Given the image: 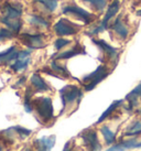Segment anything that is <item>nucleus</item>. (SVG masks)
Segmentation results:
<instances>
[{"mask_svg": "<svg viewBox=\"0 0 141 151\" xmlns=\"http://www.w3.org/2000/svg\"><path fill=\"white\" fill-rule=\"evenodd\" d=\"M0 8L2 10L1 22L7 27V29L12 31L14 35L20 34L22 28L21 17L23 13V6L18 1L4 0Z\"/></svg>", "mask_w": 141, "mask_h": 151, "instance_id": "obj_1", "label": "nucleus"}, {"mask_svg": "<svg viewBox=\"0 0 141 151\" xmlns=\"http://www.w3.org/2000/svg\"><path fill=\"white\" fill-rule=\"evenodd\" d=\"M120 6H121L120 0H114L112 4L108 6L107 11H106L104 18H103V20L100 21L99 24L94 27L91 31H87L86 33L89 34V35H97V34L104 32L105 30L108 28V25H109L110 21H112L114 18L116 17L117 13L119 12V10H120Z\"/></svg>", "mask_w": 141, "mask_h": 151, "instance_id": "obj_2", "label": "nucleus"}, {"mask_svg": "<svg viewBox=\"0 0 141 151\" xmlns=\"http://www.w3.org/2000/svg\"><path fill=\"white\" fill-rule=\"evenodd\" d=\"M33 110L43 122H49L54 117L53 104L50 97H37L33 101Z\"/></svg>", "mask_w": 141, "mask_h": 151, "instance_id": "obj_3", "label": "nucleus"}, {"mask_svg": "<svg viewBox=\"0 0 141 151\" xmlns=\"http://www.w3.org/2000/svg\"><path fill=\"white\" fill-rule=\"evenodd\" d=\"M109 75V70L106 65H100L91 74L84 76L82 82L84 83V89L86 92H89L93 88H95L101 81H104Z\"/></svg>", "mask_w": 141, "mask_h": 151, "instance_id": "obj_4", "label": "nucleus"}, {"mask_svg": "<svg viewBox=\"0 0 141 151\" xmlns=\"http://www.w3.org/2000/svg\"><path fill=\"white\" fill-rule=\"evenodd\" d=\"M63 14H66V16H70V17L75 18L77 20L83 21L85 24H91V22H94L95 17L94 14L89 11H87L86 9L79 7L77 4H65L62 9Z\"/></svg>", "mask_w": 141, "mask_h": 151, "instance_id": "obj_5", "label": "nucleus"}, {"mask_svg": "<svg viewBox=\"0 0 141 151\" xmlns=\"http://www.w3.org/2000/svg\"><path fill=\"white\" fill-rule=\"evenodd\" d=\"M63 106H68L74 104L75 101L79 103L83 97V91L76 85H66L60 91Z\"/></svg>", "mask_w": 141, "mask_h": 151, "instance_id": "obj_6", "label": "nucleus"}, {"mask_svg": "<svg viewBox=\"0 0 141 151\" xmlns=\"http://www.w3.org/2000/svg\"><path fill=\"white\" fill-rule=\"evenodd\" d=\"M54 33L58 37H68V35H74L79 31V27H76L74 22H72L68 19L61 18L53 25Z\"/></svg>", "mask_w": 141, "mask_h": 151, "instance_id": "obj_7", "label": "nucleus"}, {"mask_svg": "<svg viewBox=\"0 0 141 151\" xmlns=\"http://www.w3.org/2000/svg\"><path fill=\"white\" fill-rule=\"evenodd\" d=\"M45 35L41 32L37 33H20V40L30 50L42 49L45 46Z\"/></svg>", "mask_w": 141, "mask_h": 151, "instance_id": "obj_8", "label": "nucleus"}, {"mask_svg": "<svg viewBox=\"0 0 141 151\" xmlns=\"http://www.w3.org/2000/svg\"><path fill=\"white\" fill-rule=\"evenodd\" d=\"M81 137L83 140L84 147L86 149H88L89 151H100L101 145L99 142V139H98L96 130L86 129L81 134Z\"/></svg>", "mask_w": 141, "mask_h": 151, "instance_id": "obj_9", "label": "nucleus"}, {"mask_svg": "<svg viewBox=\"0 0 141 151\" xmlns=\"http://www.w3.org/2000/svg\"><path fill=\"white\" fill-rule=\"evenodd\" d=\"M31 63V50H21L18 53L17 59L14 60V63L11 65L12 71L22 72L27 70Z\"/></svg>", "mask_w": 141, "mask_h": 151, "instance_id": "obj_10", "label": "nucleus"}, {"mask_svg": "<svg viewBox=\"0 0 141 151\" xmlns=\"http://www.w3.org/2000/svg\"><path fill=\"white\" fill-rule=\"evenodd\" d=\"M112 30L114 31V33L116 34L119 39H121V40H126V39L128 38L129 29L128 27L126 25V23L122 21V18L121 17L116 18V20L112 24Z\"/></svg>", "mask_w": 141, "mask_h": 151, "instance_id": "obj_11", "label": "nucleus"}, {"mask_svg": "<svg viewBox=\"0 0 141 151\" xmlns=\"http://www.w3.org/2000/svg\"><path fill=\"white\" fill-rule=\"evenodd\" d=\"M93 42L99 46L100 50L107 55L108 59L110 60V61H117L118 56H119V52H118L117 49L112 47L110 44H108L104 40H96V39H93Z\"/></svg>", "mask_w": 141, "mask_h": 151, "instance_id": "obj_12", "label": "nucleus"}, {"mask_svg": "<svg viewBox=\"0 0 141 151\" xmlns=\"http://www.w3.org/2000/svg\"><path fill=\"white\" fill-rule=\"evenodd\" d=\"M55 136H46L35 140V148L37 151H51V149L55 145Z\"/></svg>", "mask_w": 141, "mask_h": 151, "instance_id": "obj_13", "label": "nucleus"}, {"mask_svg": "<svg viewBox=\"0 0 141 151\" xmlns=\"http://www.w3.org/2000/svg\"><path fill=\"white\" fill-rule=\"evenodd\" d=\"M78 54H85V51H84V47L81 46L79 43H76V45L70 49V50L64 51V52H61L58 54L55 55V60H68L70 58H74Z\"/></svg>", "mask_w": 141, "mask_h": 151, "instance_id": "obj_14", "label": "nucleus"}, {"mask_svg": "<svg viewBox=\"0 0 141 151\" xmlns=\"http://www.w3.org/2000/svg\"><path fill=\"white\" fill-rule=\"evenodd\" d=\"M31 87L34 88L37 92H47L50 91V86L47 85L45 81L43 80V77L39 74H33L30 78Z\"/></svg>", "mask_w": 141, "mask_h": 151, "instance_id": "obj_15", "label": "nucleus"}, {"mask_svg": "<svg viewBox=\"0 0 141 151\" xmlns=\"http://www.w3.org/2000/svg\"><path fill=\"white\" fill-rule=\"evenodd\" d=\"M28 21L31 25L37 27L39 29H49V27H50L49 20H46L45 18L41 14H35V13L30 14L29 18H28Z\"/></svg>", "mask_w": 141, "mask_h": 151, "instance_id": "obj_16", "label": "nucleus"}, {"mask_svg": "<svg viewBox=\"0 0 141 151\" xmlns=\"http://www.w3.org/2000/svg\"><path fill=\"white\" fill-rule=\"evenodd\" d=\"M18 53H19V51L17 50L16 46H10L8 50L0 52V62L1 63H9L11 61H14L17 59Z\"/></svg>", "mask_w": 141, "mask_h": 151, "instance_id": "obj_17", "label": "nucleus"}, {"mask_svg": "<svg viewBox=\"0 0 141 151\" xmlns=\"http://www.w3.org/2000/svg\"><path fill=\"white\" fill-rule=\"evenodd\" d=\"M33 2L42 6L46 13H53L58 7V0H33Z\"/></svg>", "mask_w": 141, "mask_h": 151, "instance_id": "obj_18", "label": "nucleus"}, {"mask_svg": "<svg viewBox=\"0 0 141 151\" xmlns=\"http://www.w3.org/2000/svg\"><path fill=\"white\" fill-rule=\"evenodd\" d=\"M82 1L85 2V4H88L89 7L93 8L97 12L104 11L108 4V0H82Z\"/></svg>", "mask_w": 141, "mask_h": 151, "instance_id": "obj_19", "label": "nucleus"}, {"mask_svg": "<svg viewBox=\"0 0 141 151\" xmlns=\"http://www.w3.org/2000/svg\"><path fill=\"white\" fill-rule=\"evenodd\" d=\"M122 101H114L112 105H110L107 109H106V111H104V114H103V115H101V116L99 117V119H98L97 124H100V122H103L105 119H106V118L109 117V116H110V115H112V114L114 113V111H115V110H116V109L118 108L119 106L122 105Z\"/></svg>", "mask_w": 141, "mask_h": 151, "instance_id": "obj_20", "label": "nucleus"}, {"mask_svg": "<svg viewBox=\"0 0 141 151\" xmlns=\"http://www.w3.org/2000/svg\"><path fill=\"white\" fill-rule=\"evenodd\" d=\"M32 97V89L31 87H28L24 94V101H23V106L27 113H32L33 111V101L31 99Z\"/></svg>", "mask_w": 141, "mask_h": 151, "instance_id": "obj_21", "label": "nucleus"}, {"mask_svg": "<svg viewBox=\"0 0 141 151\" xmlns=\"http://www.w3.org/2000/svg\"><path fill=\"white\" fill-rule=\"evenodd\" d=\"M100 132L103 134L105 141H106V143H107L108 146H110V145H112V143L115 142V140H116V136H115V134L112 132V129H110L109 127L103 126L101 128H100Z\"/></svg>", "mask_w": 141, "mask_h": 151, "instance_id": "obj_22", "label": "nucleus"}, {"mask_svg": "<svg viewBox=\"0 0 141 151\" xmlns=\"http://www.w3.org/2000/svg\"><path fill=\"white\" fill-rule=\"evenodd\" d=\"M51 70L54 72V73H56L58 76L62 75L63 77H70V73L67 71V68L65 66H63L61 64H58L56 62V60L55 61H52V63H51Z\"/></svg>", "mask_w": 141, "mask_h": 151, "instance_id": "obj_23", "label": "nucleus"}, {"mask_svg": "<svg viewBox=\"0 0 141 151\" xmlns=\"http://www.w3.org/2000/svg\"><path fill=\"white\" fill-rule=\"evenodd\" d=\"M127 136L131 137V136H139L141 134V122L140 120H136L132 122L131 126H129V128L127 129L126 132Z\"/></svg>", "mask_w": 141, "mask_h": 151, "instance_id": "obj_24", "label": "nucleus"}, {"mask_svg": "<svg viewBox=\"0 0 141 151\" xmlns=\"http://www.w3.org/2000/svg\"><path fill=\"white\" fill-rule=\"evenodd\" d=\"M70 40H67V39H64L62 38V37H60V38H58L55 41H54V45H55V49L58 51L62 50L63 47H65L66 45H68V44H70Z\"/></svg>", "mask_w": 141, "mask_h": 151, "instance_id": "obj_25", "label": "nucleus"}, {"mask_svg": "<svg viewBox=\"0 0 141 151\" xmlns=\"http://www.w3.org/2000/svg\"><path fill=\"white\" fill-rule=\"evenodd\" d=\"M13 37H14V33L9 29H4V28L0 29V41L6 40V39H11Z\"/></svg>", "mask_w": 141, "mask_h": 151, "instance_id": "obj_26", "label": "nucleus"}, {"mask_svg": "<svg viewBox=\"0 0 141 151\" xmlns=\"http://www.w3.org/2000/svg\"><path fill=\"white\" fill-rule=\"evenodd\" d=\"M13 129L17 131L18 134H20L22 138H25V137H28L29 134H32V131L29 129H25V128H23V127H13Z\"/></svg>", "mask_w": 141, "mask_h": 151, "instance_id": "obj_27", "label": "nucleus"}, {"mask_svg": "<svg viewBox=\"0 0 141 151\" xmlns=\"http://www.w3.org/2000/svg\"><path fill=\"white\" fill-rule=\"evenodd\" d=\"M106 151H124V149L121 147L120 143H117V145H115V146H112V147L108 148Z\"/></svg>", "mask_w": 141, "mask_h": 151, "instance_id": "obj_28", "label": "nucleus"}, {"mask_svg": "<svg viewBox=\"0 0 141 151\" xmlns=\"http://www.w3.org/2000/svg\"><path fill=\"white\" fill-rule=\"evenodd\" d=\"M63 151H74V150H73V148L70 147V142H67L66 145H65V147H64Z\"/></svg>", "mask_w": 141, "mask_h": 151, "instance_id": "obj_29", "label": "nucleus"}, {"mask_svg": "<svg viewBox=\"0 0 141 151\" xmlns=\"http://www.w3.org/2000/svg\"><path fill=\"white\" fill-rule=\"evenodd\" d=\"M136 16H137V17H141V9L138 10V11H136Z\"/></svg>", "mask_w": 141, "mask_h": 151, "instance_id": "obj_30", "label": "nucleus"}, {"mask_svg": "<svg viewBox=\"0 0 141 151\" xmlns=\"http://www.w3.org/2000/svg\"><path fill=\"white\" fill-rule=\"evenodd\" d=\"M138 113H139V115L141 116V109H139V111H138Z\"/></svg>", "mask_w": 141, "mask_h": 151, "instance_id": "obj_31", "label": "nucleus"}, {"mask_svg": "<svg viewBox=\"0 0 141 151\" xmlns=\"http://www.w3.org/2000/svg\"><path fill=\"white\" fill-rule=\"evenodd\" d=\"M0 151H2V146L0 145Z\"/></svg>", "mask_w": 141, "mask_h": 151, "instance_id": "obj_32", "label": "nucleus"}, {"mask_svg": "<svg viewBox=\"0 0 141 151\" xmlns=\"http://www.w3.org/2000/svg\"><path fill=\"white\" fill-rule=\"evenodd\" d=\"M25 151H33V150H31V149H27Z\"/></svg>", "mask_w": 141, "mask_h": 151, "instance_id": "obj_33", "label": "nucleus"}]
</instances>
